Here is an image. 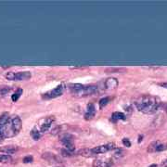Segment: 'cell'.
<instances>
[{
    "label": "cell",
    "mask_w": 167,
    "mask_h": 167,
    "mask_svg": "<svg viewBox=\"0 0 167 167\" xmlns=\"http://www.w3.org/2000/svg\"><path fill=\"white\" fill-rule=\"evenodd\" d=\"M61 154H62V156H65V157H71V156H73L74 154V152L71 151V150H68L66 148H62L61 149Z\"/></svg>",
    "instance_id": "603a6c76"
},
{
    "label": "cell",
    "mask_w": 167,
    "mask_h": 167,
    "mask_svg": "<svg viewBox=\"0 0 167 167\" xmlns=\"http://www.w3.org/2000/svg\"><path fill=\"white\" fill-rule=\"evenodd\" d=\"M135 105L139 111L145 114H152L159 110L161 100L159 98L151 95H143L136 98Z\"/></svg>",
    "instance_id": "7a4b0ae2"
},
{
    "label": "cell",
    "mask_w": 167,
    "mask_h": 167,
    "mask_svg": "<svg viewBox=\"0 0 167 167\" xmlns=\"http://www.w3.org/2000/svg\"><path fill=\"white\" fill-rule=\"evenodd\" d=\"M56 167H64V166H56Z\"/></svg>",
    "instance_id": "4dcf8cb0"
},
{
    "label": "cell",
    "mask_w": 167,
    "mask_h": 167,
    "mask_svg": "<svg viewBox=\"0 0 167 167\" xmlns=\"http://www.w3.org/2000/svg\"><path fill=\"white\" fill-rule=\"evenodd\" d=\"M32 161H33V157H32V156H26V157L23 159V162H25V163L32 162Z\"/></svg>",
    "instance_id": "484cf974"
},
{
    "label": "cell",
    "mask_w": 167,
    "mask_h": 167,
    "mask_svg": "<svg viewBox=\"0 0 167 167\" xmlns=\"http://www.w3.org/2000/svg\"><path fill=\"white\" fill-rule=\"evenodd\" d=\"M95 112H96V109L95 106L93 104H89L87 106V110H86V113L85 114V117L86 120H90L95 116Z\"/></svg>",
    "instance_id": "5bb4252c"
},
{
    "label": "cell",
    "mask_w": 167,
    "mask_h": 167,
    "mask_svg": "<svg viewBox=\"0 0 167 167\" xmlns=\"http://www.w3.org/2000/svg\"><path fill=\"white\" fill-rule=\"evenodd\" d=\"M23 90L22 89V88H18L16 91H15V93L12 95V97H11V99H12V101L13 102H16L21 97H22V95H23Z\"/></svg>",
    "instance_id": "e0dca14e"
},
{
    "label": "cell",
    "mask_w": 167,
    "mask_h": 167,
    "mask_svg": "<svg viewBox=\"0 0 167 167\" xmlns=\"http://www.w3.org/2000/svg\"><path fill=\"white\" fill-rule=\"evenodd\" d=\"M118 80L114 77H111V78H108L104 85H105V87L107 89H115L117 86H118Z\"/></svg>",
    "instance_id": "4fadbf2b"
},
{
    "label": "cell",
    "mask_w": 167,
    "mask_h": 167,
    "mask_svg": "<svg viewBox=\"0 0 167 167\" xmlns=\"http://www.w3.org/2000/svg\"><path fill=\"white\" fill-rule=\"evenodd\" d=\"M109 101H110V98H101V99L99 100V108H100V109L104 108V107L109 103Z\"/></svg>",
    "instance_id": "7402d4cb"
},
{
    "label": "cell",
    "mask_w": 167,
    "mask_h": 167,
    "mask_svg": "<svg viewBox=\"0 0 167 167\" xmlns=\"http://www.w3.org/2000/svg\"><path fill=\"white\" fill-rule=\"evenodd\" d=\"M31 136H33V138L35 140H38L40 137H41V133L38 131L37 128H34L32 131H31Z\"/></svg>",
    "instance_id": "d6986e66"
},
{
    "label": "cell",
    "mask_w": 167,
    "mask_h": 167,
    "mask_svg": "<svg viewBox=\"0 0 167 167\" xmlns=\"http://www.w3.org/2000/svg\"><path fill=\"white\" fill-rule=\"evenodd\" d=\"M55 122V118L54 116H46V117H43L41 118L39 121H38V123H37V129L38 131L42 134V133H45L47 131H48L53 123Z\"/></svg>",
    "instance_id": "8992f818"
},
{
    "label": "cell",
    "mask_w": 167,
    "mask_h": 167,
    "mask_svg": "<svg viewBox=\"0 0 167 167\" xmlns=\"http://www.w3.org/2000/svg\"><path fill=\"white\" fill-rule=\"evenodd\" d=\"M12 161V158L10 155L0 154V162L1 163H9Z\"/></svg>",
    "instance_id": "ac0fdd59"
},
{
    "label": "cell",
    "mask_w": 167,
    "mask_h": 167,
    "mask_svg": "<svg viewBox=\"0 0 167 167\" xmlns=\"http://www.w3.org/2000/svg\"><path fill=\"white\" fill-rule=\"evenodd\" d=\"M64 90H65V86L60 85V86H56L55 88H53V89L46 92L45 94H43L42 98L44 99H53V98L61 97L64 93Z\"/></svg>",
    "instance_id": "52a82bcc"
},
{
    "label": "cell",
    "mask_w": 167,
    "mask_h": 167,
    "mask_svg": "<svg viewBox=\"0 0 167 167\" xmlns=\"http://www.w3.org/2000/svg\"><path fill=\"white\" fill-rule=\"evenodd\" d=\"M148 167H158V165H156V164H151V165H149Z\"/></svg>",
    "instance_id": "f546056e"
},
{
    "label": "cell",
    "mask_w": 167,
    "mask_h": 167,
    "mask_svg": "<svg viewBox=\"0 0 167 167\" xmlns=\"http://www.w3.org/2000/svg\"><path fill=\"white\" fill-rule=\"evenodd\" d=\"M69 90L73 96L77 98H84L97 93L98 87L93 85L71 84L69 85Z\"/></svg>",
    "instance_id": "3957f363"
},
{
    "label": "cell",
    "mask_w": 167,
    "mask_h": 167,
    "mask_svg": "<svg viewBox=\"0 0 167 167\" xmlns=\"http://www.w3.org/2000/svg\"><path fill=\"white\" fill-rule=\"evenodd\" d=\"M60 131H61V127H60V126H56V127L52 128L51 134H52V135H58V134L60 133Z\"/></svg>",
    "instance_id": "cb8c5ba5"
},
{
    "label": "cell",
    "mask_w": 167,
    "mask_h": 167,
    "mask_svg": "<svg viewBox=\"0 0 167 167\" xmlns=\"http://www.w3.org/2000/svg\"><path fill=\"white\" fill-rule=\"evenodd\" d=\"M73 136H71L70 134H64L62 136H61V141L62 142L63 146L65 147L64 148L73 151L74 152V146L73 143Z\"/></svg>",
    "instance_id": "30bf717a"
},
{
    "label": "cell",
    "mask_w": 167,
    "mask_h": 167,
    "mask_svg": "<svg viewBox=\"0 0 167 167\" xmlns=\"http://www.w3.org/2000/svg\"><path fill=\"white\" fill-rule=\"evenodd\" d=\"M5 77L8 80L10 81H26L29 80L32 77V73L29 71H24V72H9L6 73Z\"/></svg>",
    "instance_id": "5b68a950"
},
{
    "label": "cell",
    "mask_w": 167,
    "mask_h": 167,
    "mask_svg": "<svg viewBox=\"0 0 167 167\" xmlns=\"http://www.w3.org/2000/svg\"><path fill=\"white\" fill-rule=\"evenodd\" d=\"M3 138H4V137L2 136V135H1V133H0V142H1V141L3 140Z\"/></svg>",
    "instance_id": "f1b7e54d"
},
{
    "label": "cell",
    "mask_w": 167,
    "mask_h": 167,
    "mask_svg": "<svg viewBox=\"0 0 167 167\" xmlns=\"http://www.w3.org/2000/svg\"><path fill=\"white\" fill-rule=\"evenodd\" d=\"M124 156V150H123V149H121V148H116V151L114 152V154H113V157L115 158V159H121L122 157H123Z\"/></svg>",
    "instance_id": "ffe728a7"
},
{
    "label": "cell",
    "mask_w": 167,
    "mask_h": 167,
    "mask_svg": "<svg viewBox=\"0 0 167 167\" xmlns=\"http://www.w3.org/2000/svg\"><path fill=\"white\" fill-rule=\"evenodd\" d=\"M93 167H114V161L111 158L97 159L93 161Z\"/></svg>",
    "instance_id": "9c48e42d"
},
{
    "label": "cell",
    "mask_w": 167,
    "mask_h": 167,
    "mask_svg": "<svg viewBox=\"0 0 167 167\" xmlns=\"http://www.w3.org/2000/svg\"><path fill=\"white\" fill-rule=\"evenodd\" d=\"M42 158L45 159V160H46L47 161H48L49 163L59 164V163H61V162H62L61 159L58 155H56V154H54V153H51V152H45V153H43V154H42Z\"/></svg>",
    "instance_id": "8fae6325"
},
{
    "label": "cell",
    "mask_w": 167,
    "mask_h": 167,
    "mask_svg": "<svg viewBox=\"0 0 167 167\" xmlns=\"http://www.w3.org/2000/svg\"><path fill=\"white\" fill-rule=\"evenodd\" d=\"M23 126L21 118L18 115H11L4 112L0 115V133L4 138H11L16 136Z\"/></svg>",
    "instance_id": "6da1fadb"
},
{
    "label": "cell",
    "mask_w": 167,
    "mask_h": 167,
    "mask_svg": "<svg viewBox=\"0 0 167 167\" xmlns=\"http://www.w3.org/2000/svg\"><path fill=\"white\" fill-rule=\"evenodd\" d=\"M11 90H12V87H11V86H0V97H5V96L8 95Z\"/></svg>",
    "instance_id": "9a60e30c"
},
{
    "label": "cell",
    "mask_w": 167,
    "mask_h": 167,
    "mask_svg": "<svg viewBox=\"0 0 167 167\" xmlns=\"http://www.w3.org/2000/svg\"><path fill=\"white\" fill-rule=\"evenodd\" d=\"M160 86H162V87L167 88V83H162V84H160Z\"/></svg>",
    "instance_id": "83f0119b"
},
{
    "label": "cell",
    "mask_w": 167,
    "mask_h": 167,
    "mask_svg": "<svg viewBox=\"0 0 167 167\" xmlns=\"http://www.w3.org/2000/svg\"><path fill=\"white\" fill-rule=\"evenodd\" d=\"M123 146H125V147H127V148H129V147L131 146V143H130V141H129L128 138H123Z\"/></svg>",
    "instance_id": "d4e9b609"
},
{
    "label": "cell",
    "mask_w": 167,
    "mask_h": 167,
    "mask_svg": "<svg viewBox=\"0 0 167 167\" xmlns=\"http://www.w3.org/2000/svg\"><path fill=\"white\" fill-rule=\"evenodd\" d=\"M116 146L113 143H108L105 145H100L92 148H83L77 151V154L83 157H86V158H90V157H94L97 156L98 154H103V153H107L111 150H114L116 149Z\"/></svg>",
    "instance_id": "277c9868"
},
{
    "label": "cell",
    "mask_w": 167,
    "mask_h": 167,
    "mask_svg": "<svg viewBox=\"0 0 167 167\" xmlns=\"http://www.w3.org/2000/svg\"><path fill=\"white\" fill-rule=\"evenodd\" d=\"M111 119H112V121H114V122H116V121H118V120H124V119H125V115H124L123 112H118V111H116V112H113V113H112Z\"/></svg>",
    "instance_id": "2e32d148"
},
{
    "label": "cell",
    "mask_w": 167,
    "mask_h": 167,
    "mask_svg": "<svg viewBox=\"0 0 167 167\" xmlns=\"http://www.w3.org/2000/svg\"><path fill=\"white\" fill-rule=\"evenodd\" d=\"M124 71H125L124 68H108V69H106V72L108 73H123Z\"/></svg>",
    "instance_id": "44dd1931"
},
{
    "label": "cell",
    "mask_w": 167,
    "mask_h": 167,
    "mask_svg": "<svg viewBox=\"0 0 167 167\" xmlns=\"http://www.w3.org/2000/svg\"><path fill=\"white\" fill-rule=\"evenodd\" d=\"M161 167H167V159L164 160L161 163Z\"/></svg>",
    "instance_id": "4316f807"
},
{
    "label": "cell",
    "mask_w": 167,
    "mask_h": 167,
    "mask_svg": "<svg viewBox=\"0 0 167 167\" xmlns=\"http://www.w3.org/2000/svg\"><path fill=\"white\" fill-rule=\"evenodd\" d=\"M19 150V148L15 145H8V146H4L0 148V152L4 153L6 155H11L16 153Z\"/></svg>",
    "instance_id": "7c38bea8"
},
{
    "label": "cell",
    "mask_w": 167,
    "mask_h": 167,
    "mask_svg": "<svg viewBox=\"0 0 167 167\" xmlns=\"http://www.w3.org/2000/svg\"><path fill=\"white\" fill-rule=\"evenodd\" d=\"M167 149V143L161 142V141H153L148 145V152L149 153H154V152H160V151H164Z\"/></svg>",
    "instance_id": "ba28073f"
}]
</instances>
